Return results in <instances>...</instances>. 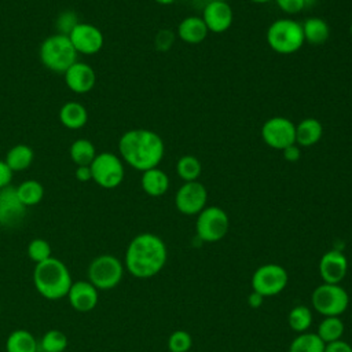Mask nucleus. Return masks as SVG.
<instances>
[{
	"label": "nucleus",
	"mask_w": 352,
	"mask_h": 352,
	"mask_svg": "<svg viewBox=\"0 0 352 352\" xmlns=\"http://www.w3.org/2000/svg\"><path fill=\"white\" fill-rule=\"evenodd\" d=\"M168 249L155 234L142 232L132 238L125 252L124 267L138 279L155 276L166 264Z\"/></svg>",
	"instance_id": "f257e3e1"
},
{
	"label": "nucleus",
	"mask_w": 352,
	"mask_h": 352,
	"mask_svg": "<svg viewBox=\"0 0 352 352\" xmlns=\"http://www.w3.org/2000/svg\"><path fill=\"white\" fill-rule=\"evenodd\" d=\"M118 151L124 162L136 170L144 172L160 165L165 154V144L157 132L136 128L121 135Z\"/></svg>",
	"instance_id": "f03ea898"
},
{
	"label": "nucleus",
	"mask_w": 352,
	"mask_h": 352,
	"mask_svg": "<svg viewBox=\"0 0 352 352\" xmlns=\"http://www.w3.org/2000/svg\"><path fill=\"white\" fill-rule=\"evenodd\" d=\"M72 275L66 264L55 257L34 264L33 285L40 296L47 300H60L67 296Z\"/></svg>",
	"instance_id": "7ed1b4c3"
},
{
	"label": "nucleus",
	"mask_w": 352,
	"mask_h": 352,
	"mask_svg": "<svg viewBox=\"0 0 352 352\" xmlns=\"http://www.w3.org/2000/svg\"><path fill=\"white\" fill-rule=\"evenodd\" d=\"M270 48L280 55H290L301 50L304 45L302 26L292 18H279L274 21L265 34Z\"/></svg>",
	"instance_id": "20e7f679"
},
{
	"label": "nucleus",
	"mask_w": 352,
	"mask_h": 352,
	"mask_svg": "<svg viewBox=\"0 0 352 352\" xmlns=\"http://www.w3.org/2000/svg\"><path fill=\"white\" fill-rule=\"evenodd\" d=\"M40 60L41 63L55 73L65 72L77 62V51L74 50L69 36L56 33L48 36L40 45Z\"/></svg>",
	"instance_id": "39448f33"
},
{
	"label": "nucleus",
	"mask_w": 352,
	"mask_h": 352,
	"mask_svg": "<svg viewBox=\"0 0 352 352\" xmlns=\"http://www.w3.org/2000/svg\"><path fill=\"white\" fill-rule=\"evenodd\" d=\"M312 308L322 316H341L349 305V296L341 285L320 283L311 294Z\"/></svg>",
	"instance_id": "423d86ee"
},
{
	"label": "nucleus",
	"mask_w": 352,
	"mask_h": 352,
	"mask_svg": "<svg viewBox=\"0 0 352 352\" xmlns=\"http://www.w3.org/2000/svg\"><path fill=\"white\" fill-rule=\"evenodd\" d=\"M124 276V264L113 254H100L88 265V282L98 290H110L118 286Z\"/></svg>",
	"instance_id": "0eeeda50"
},
{
	"label": "nucleus",
	"mask_w": 352,
	"mask_h": 352,
	"mask_svg": "<svg viewBox=\"0 0 352 352\" xmlns=\"http://www.w3.org/2000/svg\"><path fill=\"white\" fill-rule=\"evenodd\" d=\"M230 228V219L220 206H205L195 220L197 236L202 242L213 243L221 241Z\"/></svg>",
	"instance_id": "6e6552de"
},
{
	"label": "nucleus",
	"mask_w": 352,
	"mask_h": 352,
	"mask_svg": "<svg viewBox=\"0 0 352 352\" xmlns=\"http://www.w3.org/2000/svg\"><path fill=\"white\" fill-rule=\"evenodd\" d=\"M92 180L102 188H116L118 187L125 176V169L122 160L109 151L96 154L89 165Z\"/></svg>",
	"instance_id": "1a4fd4ad"
},
{
	"label": "nucleus",
	"mask_w": 352,
	"mask_h": 352,
	"mask_svg": "<svg viewBox=\"0 0 352 352\" xmlns=\"http://www.w3.org/2000/svg\"><path fill=\"white\" fill-rule=\"evenodd\" d=\"M289 282L287 271L275 263L260 265L252 275V290L260 296L272 297L285 290Z\"/></svg>",
	"instance_id": "9d476101"
},
{
	"label": "nucleus",
	"mask_w": 352,
	"mask_h": 352,
	"mask_svg": "<svg viewBox=\"0 0 352 352\" xmlns=\"http://www.w3.org/2000/svg\"><path fill=\"white\" fill-rule=\"evenodd\" d=\"M263 142L275 150H283L296 143V124L283 116H275L268 118L261 125Z\"/></svg>",
	"instance_id": "9b49d317"
},
{
	"label": "nucleus",
	"mask_w": 352,
	"mask_h": 352,
	"mask_svg": "<svg viewBox=\"0 0 352 352\" xmlns=\"http://www.w3.org/2000/svg\"><path fill=\"white\" fill-rule=\"evenodd\" d=\"M208 202V190L198 182H184L175 194L176 209L186 216L198 214Z\"/></svg>",
	"instance_id": "f8f14e48"
},
{
	"label": "nucleus",
	"mask_w": 352,
	"mask_h": 352,
	"mask_svg": "<svg viewBox=\"0 0 352 352\" xmlns=\"http://www.w3.org/2000/svg\"><path fill=\"white\" fill-rule=\"evenodd\" d=\"M69 38L77 54L84 55L98 54L104 44V37L99 28L85 22H78L69 33Z\"/></svg>",
	"instance_id": "ddd939ff"
},
{
	"label": "nucleus",
	"mask_w": 352,
	"mask_h": 352,
	"mask_svg": "<svg viewBox=\"0 0 352 352\" xmlns=\"http://www.w3.org/2000/svg\"><path fill=\"white\" fill-rule=\"evenodd\" d=\"M26 209L28 208L19 199L15 187L8 186L0 190V227H18L26 216Z\"/></svg>",
	"instance_id": "4468645a"
},
{
	"label": "nucleus",
	"mask_w": 352,
	"mask_h": 352,
	"mask_svg": "<svg viewBox=\"0 0 352 352\" xmlns=\"http://www.w3.org/2000/svg\"><path fill=\"white\" fill-rule=\"evenodd\" d=\"M318 270L323 283L340 285L348 272V258L341 250H327L322 254Z\"/></svg>",
	"instance_id": "2eb2a0df"
},
{
	"label": "nucleus",
	"mask_w": 352,
	"mask_h": 352,
	"mask_svg": "<svg viewBox=\"0 0 352 352\" xmlns=\"http://www.w3.org/2000/svg\"><path fill=\"white\" fill-rule=\"evenodd\" d=\"M210 33H224L230 29L234 19V12L228 1L210 0L205 7L201 16Z\"/></svg>",
	"instance_id": "dca6fc26"
},
{
	"label": "nucleus",
	"mask_w": 352,
	"mask_h": 352,
	"mask_svg": "<svg viewBox=\"0 0 352 352\" xmlns=\"http://www.w3.org/2000/svg\"><path fill=\"white\" fill-rule=\"evenodd\" d=\"M66 297L74 311L89 312L98 305L99 290L88 280H77L72 283Z\"/></svg>",
	"instance_id": "f3484780"
},
{
	"label": "nucleus",
	"mask_w": 352,
	"mask_h": 352,
	"mask_svg": "<svg viewBox=\"0 0 352 352\" xmlns=\"http://www.w3.org/2000/svg\"><path fill=\"white\" fill-rule=\"evenodd\" d=\"M65 82L67 88L76 94H87L89 92L95 82L96 74L88 63L84 62H74L66 72H65Z\"/></svg>",
	"instance_id": "a211bd4d"
},
{
	"label": "nucleus",
	"mask_w": 352,
	"mask_h": 352,
	"mask_svg": "<svg viewBox=\"0 0 352 352\" xmlns=\"http://www.w3.org/2000/svg\"><path fill=\"white\" fill-rule=\"evenodd\" d=\"M208 33H209V30L204 22V19L201 16H195V15H190V16H186L184 19H182L176 29L177 37L182 41H184L187 44H192V45L202 43L206 38Z\"/></svg>",
	"instance_id": "6ab92c4d"
},
{
	"label": "nucleus",
	"mask_w": 352,
	"mask_h": 352,
	"mask_svg": "<svg viewBox=\"0 0 352 352\" xmlns=\"http://www.w3.org/2000/svg\"><path fill=\"white\" fill-rule=\"evenodd\" d=\"M140 184L143 191L150 197H162L170 186L169 176L158 166L142 172Z\"/></svg>",
	"instance_id": "aec40b11"
},
{
	"label": "nucleus",
	"mask_w": 352,
	"mask_h": 352,
	"mask_svg": "<svg viewBox=\"0 0 352 352\" xmlns=\"http://www.w3.org/2000/svg\"><path fill=\"white\" fill-rule=\"evenodd\" d=\"M323 136V125L316 118H304L296 125V144L300 147H311Z\"/></svg>",
	"instance_id": "412c9836"
},
{
	"label": "nucleus",
	"mask_w": 352,
	"mask_h": 352,
	"mask_svg": "<svg viewBox=\"0 0 352 352\" xmlns=\"http://www.w3.org/2000/svg\"><path fill=\"white\" fill-rule=\"evenodd\" d=\"M59 120L69 129H81L88 122V111L80 102H66L59 110Z\"/></svg>",
	"instance_id": "4be33fe9"
},
{
	"label": "nucleus",
	"mask_w": 352,
	"mask_h": 352,
	"mask_svg": "<svg viewBox=\"0 0 352 352\" xmlns=\"http://www.w3.org/2000/svg\"><path fill=\"white\" fill-rule=\"evenodd\" d=\"M302 34L305 43H309L312 45H320L327 41L330 37V26L329 23L319 18V16H311L307 18L302 23Z\"/></svg>",
	"instance_id": "5701e85b"
},
{
	"label": "nucleus",
	"mask_w": 352,
	"mask_h": 352,
	"mask_svg": "<svg viewBox=\"0 0 352 352\" xmlns=\"http://www.w3.org/2000/svg\"><path fill=\"white\" fill-rule=\"evenodd\" d=\"M37 348L36 337L25 329L11 331L6 340V352H37Z\"/></svg>",
	"instance_id": "b1692460"
},
{
	"label": "nucleus",
	"mask_w": 352,
	"mask_h": 352,
	"mask_svg": "<svg viewBox=\"0 0 352 352\" xmlns=\"http://www.w3.org/2000/svg\"><path fill=\"white\" fill-rule=\"evenodd\" d=\"M34 160L33 148L28 144H15L6 154V164L12 172L28 169Z\"/></svg>",
	"instance_id": "393cba45"
},
{
	"label": "nucleus",
	"mask_w": 352,
	"mask_h": 352,
	"mask_svg": "<svg viewBox=\"0 0 352 352\" xmlns=\"http://www.w3.org/2000/svg\"><path fill=\"white\" fill-rule=\"evenodd\" d=\"M344 331L345 324L340 316H323V319L318 324L316 334L324 344H329L341 340Z\"/></svg>",
	"instance_id": "a878e982"
},
{
	"label": "nucleus",
	"mask_w": 352,
	"mask_h": 352,
	"mask_svg": "<svg viewBox=\"0 0 352 352\" xmlns=\"http://www.w3.org/2000/svg\"><path fill=\"white\" fill-rule=\"evenodd\" d=\"M16 194L22 204L29 208L40 204L44 198V186L33 179H28L22 182L18 187H15Z\"/></svg>",
	"instance_id": "bb28decb"
},
{
	"label": "nucleus",
	"mask_w": 352,
	"mask_h": 352,
	"mask_svg": "<svg viewBox=\"0 0 352 352\" xmlns=\"http://www.w3.org/2000/svg\"><path fill=\"white\" fill-rule=\"evenodd\" d=\"M96 157V150L88 139H77L70 146V158L77 166H89Z\"/></svg>",
	"instance_id": "cd10ccee"
},
{
	"label": "nucleus",
	"mask_w": 352,
	"mask_h": 352,
	"mask_svg": "<svg viewBox=\"0 0 352 352\" xmlns=\"http://www.w3.org/2000/svg\"><path fill=\"white\" fill-rule=\"evenodd\" d=\"M324 345L316 333L305 331L292 340L289 352H324Z\"/></svg>",
	"instance_id": "c85d7f7f"
},
{
	"label": "nucleus",
	"mask_w": 352,
	"mask_h": 352,
	"mask_svg": "<svg viewBox=\"0 0 352 352\" xmlns=\"http://www.w3.org/2000/svg\"><path fill=\"white\" fill-rule=\"evenodd\" d=\"M312 309L307 305H296L290 309L287 315V323L290 329L297 334L308 331L312 324Z\"/></svg>",
	"instance_id": "c756f323"
},
{
	"label": "nucleus",
	"mask_w": 352,
	"mask_h": 352,
	"mask_svg": "<svg viewBox=\"0 0 352 352\" xmlns=\"http://www.w3.org/2000/svg\"><path fill=\"white\" fill-rule=\"evenodd\" d=\"M176 173L183 182L198 180L202 173V164L195 155H183L176 162Z\"/></svg>",
	"instance_id": "7c9ffc66"
},
{
	"label": "nucleus",
	"mask_w": 352,
	"mask_h": 352,
	"mask_svg": "<svg viewBox=\"0 0 352 352\" xmlns=\"http://www.w3.org/2000/svg\"><path fill=\"white\" fill-rule=\"evenodd\" d=\"M67 344V336L56 329L48 330L40 340V346L44 352H63Z\"/></svg>",
	"instance_id": "2f4dec72"
},
{
	"label": "nucleus",
	"mask_w": 352,
	"mask_h": 352,
	"mask_svg": "<svg viewBox=\"0 0 352 352\" xmlns=\"http://www.w3.org/2000/svg\"><path fill=\"white\" fill-rule=\"evenodd\" d=\"M26 252H28V257L33 263H36V264H38L41 261H45V260L52 257V254H51L52 253L51 245L45 239H43V238L32 239L29 242V245H28V250Z\"/></svg>",
	"instance_id": "473e14b6"
},
{
	"label": "nucleus",
	"mask_w": 352,
	"mask_h": 352,
	"mask_svg": "<svg viewBox=\"0 0 352 352\" xmlns=\"http://www.w3.org/2000/svg\"><path fill=\"white\" fill-rule=\"evenodd\" d=\"M192 348V337L186 330H175L168 338L169 352H190Z\"/></svg>",
	"instance_id": "72a5a7b5"
},
{
	"label": "nucleus",
	"mask_w": 352,
	"mask_h": 352,
	"mask_svg": "<svg viewBox=\"0 0 352 352\" xmlns=\"http://www.w3.org/2000/svg\"><path fill=\"white\" fill-rule=\"evenodd\" d=\"M78 23V19H77V15L72 11H65L62 12L59 16H58V21H56V25H58V29H59V33L60 34H65V36H69V33L73 30V28Z\"/></svg>",
	"instance_id": "f704fd0d"
},
{
	"label": "nucleus",
	"mask_w": 352,
	"mask_h": 352,
	"mask_svg": "<svg viewBox=\"0 0 352 352\" xmlns=\"http://www.w3.org/2000/svg\"><path fill=\"white\" fill-rule=\"evenodd\" d=\"M173 43H175V33L169 29H161L154 38V45L161 52L170 50Z\"/></svg>",
	"instance_id": "c9c22d12"
},
{
	"label": "nucleus",
	"mask_w": 352,
	"mask_h": 352,
	"mask_svg": "<svg viewBox=\"0 0 352 352\" xmlns=\"http://www.w3.org/2000/svg\"><path fill=\"white\" fill-rule=\"evenodd\" d=\"M278 6V8L285 12V14H289V15H296L298 12H301L307 3L305 0H274Z\"/></svg>",
	"instance_id": "e433bc0d"
},
{
	"label": "nucleus",
	"mask_w": 352,
	"mask_h": 352,
	"mask_svg": "<svg viewBox=\"0 0 352 352\" xmlns=\"http://www.w3.org/2000/svg\"><path fill=\"white\" fill-rule=\"evenodd\" d=\"M12 175H14V172L8 168L6 161L0 160V190L4 188V187L11 186Z\"/></svg>",
	"instance_id": "4c0bfd02"
},
{
	"label": "nucleus",
	"mask_w": 352,
	"mask_h": 352,
	"mask_svg": "<svg viewBox=\"0 0 352 352\" xmlns=\"http://www.w3.org/2000/svg\"><path fill=\"white\" fill-rule=\"evenodd\" d=\"M324 352H352V345L341 338V340L326 344Z\"/></svg>",
	"instance_id": "58836bf2"
},
{
	"label": "nucleus",
	"mask_w": 352,
	"mask_h": 352,
	"mask_svg": "<svg viewBox=\"0 0 352 352\" xmlns=\"http://www.w3.org/2000/svg\"><path fill=\"white\" fill-rule=\"evenodd\" d=\"M282 154H283V158L287 162H297L301 157V147L296 143L290 144V146H287L286 148L282 150Z\"/></svg>",
	"instance_id": "ea45409f"
},
{
	"label": "nucleus",
	"mask_w": 352,
	"mask_h": 352,
	"mask_svg": "<svg viewBox=\"0 0 352 352\" xmlns=\"http://www.w3.org/2000/svg\"><path fill=\"white\" fill-rule=\"evenodd\" d=\"M76 177H77V180H80V182L92 180V175H91L89 166H77V169H76Z\"/></svg>",
	"instance_id": "a19ab883"
},
{
	"label": "nucleus",
	"mask_w": 352,
	"mask_h": 352,
	"mask_svg": "<svg viewBox=\"0 0 352 352\" xmlns=\"http://www.w3.org/2000/svg\"><path fill=\"white\" fill-rule=\"evenodd\" d=\"M263 301H264V297L260 296V294L256 293V292H252L250 296L248 297V302H249V305H250L252 308H258V307L263 304Z\"/></svg>",
	"instance_id": "79ce46f5"
},
{
	"label": "nucleus",
	"mask_w": 352,
	"mask_h": 352,
	"mask_svg": "<svg viewBox=\"0 0 352 352\" xmlns=\"http://www.w3.org/2000/svg\"><path fill=\"white\" fill-rule=\"evenodd\" d=\"M154 1L158 3V4H161V6H169V4L175 3L176 0H154Z\"/></svg>",
	"instance_id": "37998d69"
},
{
	"label": "nucleus",
	"mask_w": 352,
	"mask_h": 352,
	"mask_svg": "<svg viewBox=\"0 0 352 352\" xmlns=\"http://www.w3.org/2000/svg\"><path fill=\"white\" fill-rule=\"evenodd\" d=\"M252 3H256V4H265V3H270V1H274V0H249Z\"/></svg>",
	"instance_id": "c03bdc74"
},
{
	"label": "nucleus",
	"mask_w": 352,
	"mask_h": 352,
	"mask_svg": "<svg viewBox=\"0 0 352 352\" xmlns=\"http://www.w3.org/2000/svg\"><path fill=\"white\" fill-rule=\"evenodd\" d=\"M349 34H351V37H352V22H351V26H349Z\"/></svg>",
	"instance_id": "a18cd8bd"
},
{
	"label": "nucleus",
	"mask_w": 352,
	"mask_h": 352,
	"mask_svg": "<svg viewBox=\"0 0 352 352\" xmlns=\"http://www.w3.org/2000/svg\"><path fill=\"white\" fill-rule=\"evenodd\" d=\"M213 1H228V0H213Z\"/></svg>",
	"instance_id": "49530a36"
},
{
	"label": "nucleus",
	"mask_w": 352,
	"mask_h": 352,
	"mask_svg": "<svg viewBox=\"0 0 352 352\" xmlns=\"http://www.w3.org/2000/svg\"><path fill=\"white\" fill-rule=\"evenodd\" d=\"M0 311H1V309H0Z\"/></svg>",
	"instance_id": "de8ad7c7"
}]
</instances>
